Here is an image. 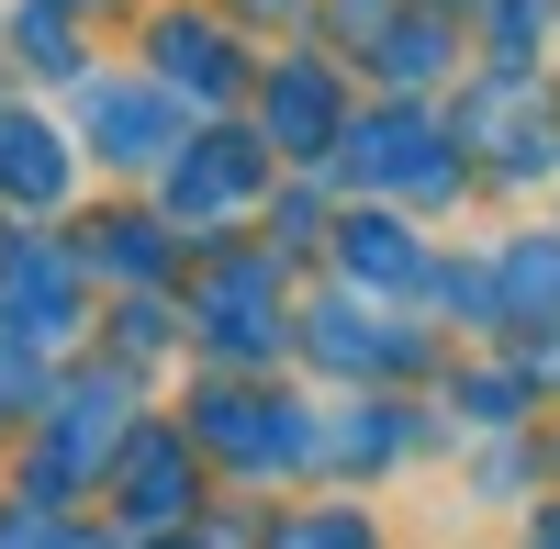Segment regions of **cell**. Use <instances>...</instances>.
<instances>
[{
	"label": "cell",
	"mask_w": 560,
	"mask_h": 549,
	"mask_svg": "<svg viewBox=\"0 0 560 549\" xmlns=\"http://www.w3.org/2000/svg\"><path fill=\"white\" fill-rule=\"evenodd\" d=\"M213 337L224 348H280V326H269V269H224V281H213Z\"/></svg>",
	"instance_id": "12"
},
{
	"label": "cell",
	"mask_w": 560,
	"mask_h": 549,
	"mask_svg": "<svg viewBox=\"0 0 560 549\" xmlns=\"http://www.w3.org/2000/svg\"><path fill=\"white\" fill-rule=\"evenodd\" d=\"M124 505H135V516H179V505H191V460H179V437H135Z\"/></svg>",
	"instance_id": "11"
},
{
	"label": "cell",
	"mask_w": 560,
	"mask_h": 549,
	"mask_svg": "<svg viewBox=\"0 0 560 549\" xmlns=\"http://www.w3.org/2000/svg\"><path fill=\"white\" fill-rule=\"evenodd\" d=\"M538 34H549V0H493V57H504V68L538 57Z\"/></svg>",
	"instance_id": "16"
},
{
	"label": "cell",
	"mask_w": 560,
	"mask_h": 549,
	"mask_svg": "<svg viewBox=\"0 0 560 549\" xmlns=\"http://www.w3.org/2000/svg\"><path fill=\"white\" fill-rule=\"evenodd\" d=\"M280 549H382V538H370L359 516H292V527H280Z\"/></svg>",
	"instance_id": "17"
},
{
	"label": "cell",
	"mask_w": 560,
	"mask_h": 549,
	"mask_svg": "<svg viewBox=\"0 0 560 549\" xmlns=\"http://www.w3.org/2000/svg\"><path fill=\"white\" fill-rule=\"evenodd\" d=\"M471 135H482V157L493 168H549V102H538V90L527 79H504V90H482V102H471Z\"/></svg>",
	"instance_id": "5"
},
{
	"label": "cell",
	"mask_w": 560,
	"mask_h": 549,
	"mask_svg": "<svg viewBox=\"0 0 560 549\" xmlns=\"http://www.w3.org/2000/svg\"><path fill=\"white\" fill-rule=\"evenodd\" d=\"M168 124H179V113H168V90H124V79H102V90H90V147H102V157H124V168L168 157V147H179Z\"/></svg>",
	"instance_id": "3"
},
{
	"label": "cell",
	"mask_w": 560,
	"mask_h": 549,
	"mask_svg": "<svg viewBox=\"0 0 560 549\" xmlns=\"http://www.w3.org/2000/svg\"><path fill=\"white\" fill-rule=\"evenodd\" d=\"M527 549H560V516H538V538H527Z\"/></svg>",
	"instance_id": "19"
},
{
	"label": "cell",
	"mask_w": 560,
	"mask_h": 549,
	"mask_svg": "<svg viewBox=\"0 0 560 549\" xmlns=\"http://www.w3.org/2000/svg\"><path fill=\"white\" fill-rule=\"evenodd\" d=\"M348 269H359V281H393V292H404V281H427V247H415L404 224L359 213V224H348Z\"/></svg>",
	"instance_id": "13"
},
{
	"label": "cell",
	"mask_w": 560,
	"mask_h": 549,
	"mask_svg": "<svg viewBox=\"0 0 560 549\" xmlns=\"http://www.w3.org/2000/svg\"><path fill=\"white\" fill-rule=\"evenodd\" d=\"M493 314L560 326V236H516V247L493 258Z\"/></svg>",
	"instance_id": "8"
},
{
	"label": "cell",
	"mask_w": 560,
	"mask_h": 549,
	"mask_svg": "<svg viewBox=\"0 0 560 549\" xmlns=\"http://www.w3.org/2000/svg\"><path fill=\"white\" fill-rule=\"evenodd\" d=\"M269 124H280V147H337V79L325 68H280L269 79Z\"/></svg>",
	"instance_id": "10"
},
{
	"label": "cell",
	"mask_w": 560,
	"mask_h": 549,
	"mask_svg": "<svg viewBox=\"0 0 560 549\" xmlns=\"http://www.w3.org/2000/svg\"><path fill=\"white\" fill-rule=\"evenodd\" d=\"M0 549H102V538H79L57 516H0Z\"/></svg>",
	"instance_id": "18"
},
{
	"label": "cell",
	"mask_w": 560,
	"mask_h": 549,
	"mask_svg": "<svg viewBox=\"0 0 560 549\" xmlns=\"http://www.w3.org/2000/svg\"><path fill=\"white\" fill-rule=\"evenodd\" d=\"M247 191H258V147H247V135H213V147H191V157L168 168V202L179 213H224V202H247Z\"/></svg>",
	"instance_id": "6"
},
{
	"label": "cell",
	"mask_w": 560,
	"mask_h": 549,
	"mask_svg": "<svg viewBox=\"0 0 560 549\" xmlns=\"http://www.w3.org/2000/svg\"><path fill=\"white\" fill-rule=\"evenodd\" d=\"M314 359H337V371H404L415 337L382 326L370 303H325V314H314Z\"/></svg>",
	"instance_id": "7"
},
{
	"label": "cell",
	"mask_w": 560,
	"mask_h": 549,
	"mask_svg": "<svg viewBox=\"0 0 560 549\" xmlns=\"http://www.w3.org/2000/svg\"><path fill=\"white\" fill-rule=\"evenodd\" d=\"M348 168H359V179H382V191H427V202L459 179L448 135H438V124H415V113H382V124H359V135H348Z\"/></svg>",
	"instance_id": "1"
},
{
	"label": "cell",
	"mask_w": 560,
	"mask_h": 549,
	"mask_svg": "<svg viewBox=\"0 0 560 549\" xmlns=\"http://www.w3.org/2000/svg\"><path fill=\"white\" fill-rule=\"evenodd\" d=\"M68 314H79L68 247H12V258H0V326H12V337H68Z\"/></svg>",
	"instance_id": "2"
},
{
	"label": "cell",
	"mask_w": 560,
	"mask_h": 549,
	"mask_svg": "<svg viewBox=\"0 0 560 549\" xmlns=\"http://www.w3.org/2000/svg\"><path fill=\"white\" fill-rule=\"evenodd\" d=\"M202 437L224 460H303V416L269 393H202Z\"/></svg>",
	"instance_id": "4"
},
{
	"label": "cell",
	"mask_w": 560,
	"mask_h": 549,
	"mask_svg": "<svg viewBox=\"0 0 560 549\" xmlns=\"http://www.w3.org/2000/svg\"><path fill=\"white\" fill-rule=\"evenodd\" d=\"M382 68L393 79H438L448 68V34L438 23H382Z\"/></svg>",
	"instance_id": "15"
},
{
	"label": "cell",
	"mask_w": 560,
	"mask_h": 549,
	"mask_svg": "<svg viewBox=\"0 0 560 549\" xmlns=\"http://www.w3.org/2000/svg\"><path fill=\"white\" fill-rule=\"evenodd\" d=\"M158 45H168L158 68H168V79H191V90H224V79H236V57H224V34H213V23H168Z\"/></svg>",
	"instance_id": "14"
},
{
	"label": "cell",
	"mask_w": 560,
	"mask_h": 549,
	"mask_svg": "<svg viewBox=\"0 0 560 549\" xmlns=\"http://www.w3.org/2000/svg\"><path fill=\"white\" fill-rule=\"evenodd\" d=\"M0 191L12 202H57L68 191V147L45 124H23V113H0Z\"/></svg>",
	"instance_id": "9"
}]
</instances>
